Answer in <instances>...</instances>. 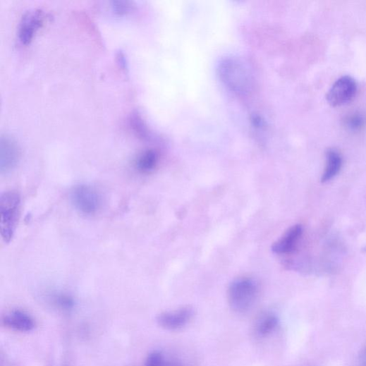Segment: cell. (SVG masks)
<instances>
[{"label":"cell","instance_id":"7c38bea8","mask_svg":"<svg viewBox=\"0 0 366 366\" xmlns=\"http://www.w3.org/2000/svg\"><path fill=\"white\" fill-rule=\"evenodd\" d=\"M326 166L322 178L323 183H327L336 178L340 173L343 163L341 153L336 148H329L325 153Z\"/></svg>","mask_w":366,"mask_h":366},{"label":"cell","instance_id":"ba28073f","mask_svg":"<svg viewBox=\"0 0 366 366\" xmlns=\"http://www.w3.org/2000/svg\"><path fill=\"white\" fill-rule=\"evenodd\" d=\"M193 317L191 308L183 307L174 311L161 313L157 318V323L163 329L175 331L183 329Z\"/></svg>","mask_w":366,"mask_h":366},{"label":"cell","instance_id":"9c48e42d","mask_svg":"<svg viewBox=\"0 0 366 366\" xmlns=\"http://www.w3.org/2000/svg\"><path fill=\"white\" fill-rule=\"evenodd\" d=\"M303 228L296 224L288 228L272 246V251L277 255H287L293 252L301 238Z\"/></svg>","mask_w":366,"mask_h":366},{"label":"cell","instance_id":"5bb4252c","mask_svg":"<svg viewBox=\"0 0 366 366\" xmlns=\"http://www.w3.org/2000/svg\"><path fill=\"white\" fill-rule=\"evenodd\" d=\"M129 124L133 133L138 138L148 142L157 140L156 134L150 130L138 111H134L131 114Z\"/></svg>","mask_w":366,"mask_h":366},{"label":"cell","instance_id":"2e32d148","mask_svg":"<svg viewBox=\"0 0 366 366\" xmlns=\"http://www.w3.org/2000/svg\"><path fill=\"white\" fill-rule=\"evenodd\" d=\"M50 299L52 303L64 310H71L75 305L74 298L71 295L63 293H51Z\"/></svg>","mask_w":366,"mask_h":366},{"label":"cell","instance_id":"277c9868","mask_svg":"<svg viewBox=\"0 0 366 366\" xmlns=\"http://www.w3.org/2000/svg\"><path fill=\"white\" fill-rule=\"evenodd\" d=\"M70 200L79 214L89 217L99 214L103 205L100 193L87 184L74 186L70 192Z\"/></svg>","mask_w":366,"mask_h":366},{"label":"cell","instance_id":"ffe728a7","mask_svg":"<svg viewBox=\"0 0 366 366\" xmlns=\"http://www.w3.org/2000/svg\"><path fill=\"white\" fill-rule=\"evenodd\" d=\"M360 365L366 366V348L362 352V354L360 358Z\"/></svg>","mask_w":366,"mask_h":366},{"label":"cell","instance_id":"ac0fdd59","mask_svg":"<svg viewBox=\"0 0 366 366\" xmlns=\"http://www.w3.org/2000/svg\"><path fill=\"white\" fill-rule=\"evenodd\" d=\"M145 366H167L166 360L160 351H152L147 357Z\"/></svg>","mask_w":366,"mask_h":366},{"label":"cell","instance_id":"9a60e30c","mask_svg":"<svg viewBox=\"0 0 366 366\" xmlns=\"http://www.w3.org/2000/svg\"><path fill=\"white\" fill-rule=\"evenodd\" d=\"M343 125L349 132L362 131L366 126V116L361 111L350 112L344 116Z\"/></svg>","mask_w":366,"mask_h":366},{"label":"cell","instance_id":"8992f818","mask_svg":"<svg viewBox=\"0 0 366 366\" xmlns=\"http://www.w3.org/2000/svg\"><path fill=\"white\" fill-rule=\"evenodd\" d=\"M20 158V147L16 140L8 135L0 138V173L10 174L18 166Z\"/></svg>","mask_w":366,"mask_h":366},{"label":"cell","instance_id":"5b68a950","mask_svg":"<svg viewBox=\"0 0 366 366\" xmlns=\"http://www.w3.org/2000/svg\"><path fill=\"white\" fill-rule=\"evenodd\" d=\"M358 92V83L350 75L338 78L329 90L327 100L331 107L338 108L350 103Z\"/></svg>","mask_w":366,"mask_h":366},{"label":"cell","instance_id":"d6986e66","mask_svg":"<svg viewBox=\"0 0 366 366\" xmlns=\"http://www.w3.org/2000/svg\"><path fill=\"white\" fill-rule=\"evenodd\" d=\"M118 64L121 70L128 73L129 71V62L125 52L119 50L116 54Z\"/></svg>","mask_w":366,"mask_h":366},{"label":"cell","instance_id":"3957f363","mask_svg":"<svg viewBox=\"0 0 366 366\" xmlns=\"http://www.w3.org/2000/svg\"><path fill=\"white\" fill-rule=\"evenodd\" d=\"M258 295L257 283L250 278H239L229 286L228 291L231 307L237 313L243 315L253 306Z\"/></svg>","mask_w":366,"mask_h":366},{"label":"cell","instance_id":"8fae6325","mask_svg":"<svg viewBox=\"0 0 366 366\" xmlns=\"http://www.w3.org/2000/svg\"><path fill=\"white\" fill-rule=\"evenodd\" d=\"M160 153L154 148H147L140 152L133 161L134 169L140 174H149L158 167Z\"/></svg>","mask_w":366,"mask_h":366},{"label":"cell","instance_id":"30bf717a","mask_svg":"<svg viewBox=\"0 0 366 366\" xmlns=\"http://www.w3.org/2000/svg\"><path fill=\"white\" fill-rule=\"evenodd\" d=\"M2 323L7 328L20 332H30L35 328L34 319L21 310H14L7 313Z\"/></svg>","mask_w":366,"mask_h":366},{"label":"cell","instance_id":"6da1fadb","mask_svg":"<svg viewBox=\"0 0 366 366\" xmlns=\"http://www.w3.org/2000/svg\"><path fill=\"white\" fill-rule=\"evenodd\" d=\"M217 73L223 85L236 94H247L252 89V74L248 66L237 58L221 59L217 66Z\"/></svg>","mask_w":366,"mask_h":366},{"label":"cell","instance_id":"4fadbf2b","mask_svg":"<svg viewBox=\"0 0 366 366\" xmlns=\"http://www.w3.org/2000/svg\"><path fill=\"white\" fill-rule=\"evenodd\" d=\"M279 324V319L275 313L266 312L256 320L255 333L258 337H267L275 331Z\"/></svg>","mask_w":366,"mask_h":366},{"label":"cell","instance_id":"7a4b0ae2","mask_svg":"<svg viewBox=\"0 0 366 366\" xmlns=\"http://www.w3.org/2000/svg\"><path fill=\"white\" fill-rule=\"evenodd\" d=\"M21 206V196L16 190H7L0 196V233L6 243H11L16 235Z\"/></svg>","mask_w":366,"mask_h":366},{"label":"cell","instance_id":"e0dca14e","mask_svg":"<svg viewBox=\"0 0 366 366\" xmlns=\"http://www.w3.org/2000/svg\"><path fill=\"white\" fill-rule=\"evenodd\" d=\"M111 7L113 13L116 16H124L131 13L135 6L133 2L128 0H114L111 2Z\"/></svg>","mask_w":366,"mask_h":366},{"label":"cell","instance_id":"52a82bcc","mask_svg":"<svg viewBox=\"0 0 366 366\" xmlns=\"http://www.w3.org/2000/svg\"><path fill=\"white\" fill-rule=\"evenodd\" d=\"M46 15L40 9H32L25 13L18 26V36L23 45L29 44L38 30L42 27Z\"/></svg>","mask_w":366,"mask_h":366}]
</instances>
